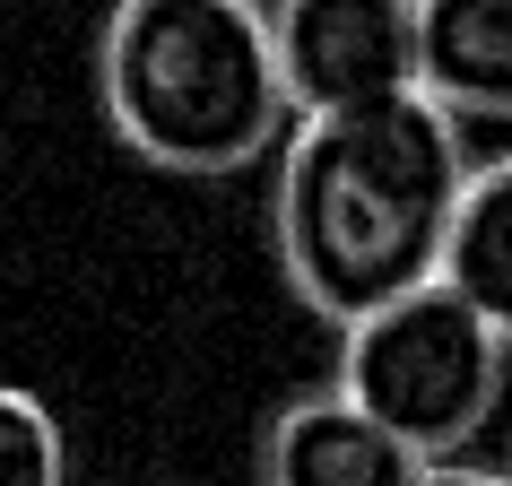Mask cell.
Wrapping results in <instances>:
<instances>
[{
  "instance_id": "obj_1",
  "label": "cell",
  "mask_w": 512,
  "mask_h": 486,
  "mask_svg": "<svg viewBox=\"0 0 512 486\" xmlns=\"http://www.w3.org/2000/svg\"><path fill=\"white\" fill-rule=\"evenodd\" d=\"M469 183L460 122L434 96H382L348 113H304L278 157V270L322 322H365L408 287L443 278L452 209Z\"/></svg>"
},
{
  "instance_id": "obj_2",
  "label": "cell",
  "mask_w": 512,
  "mask_h": 486,
  "mask_svg": "<svg viewBox=\"0 0 512 486\" xmlns=\"http://www.w3.org/2000/svg\"><path fill=\"white\" fill-rule=\"evenodd\" d=\"M96 96L131 157L191 183L243 174L296 122L261 0H113Z\"/></svg>"
},
{
  "instance_id": "obj_3",
  "label": "cell",
  "mask_w": 512,
  "mask_h": 486,
  "mask_svg": "<svg viewBox=\"0 0 512 486\" xmlns=\"http://www.w3.org/2000/svg\"><path fill=\"white\" fill-rule=\"evenodd\" d=\"M504 348L469 304L426 278L400 304L339 330V391L374 417L391 443L426 460H460L504 408Z\"/></svg>"
},
{
  "instance_id": "obj_4",
  "label": "cell",
  "mask_w": 512,
  "mask_h": 486,
  "mask_svg": "<svg viewBox=\"0 0 512 486\" xmlns=\"http://www.w3.org/2000/svg\"><path fill=\"white\" fill-rule=\"evenodd\" d=\"M287 113H348L417 87V0H270Z\"/></svg>"
},
{
  "instance_id": "obj_5",
  "label": "cell",
  "mask_w": 512,
  "mask_h": 486,
  "mask_svg": "<svg viewBox=\"0 0 512 486\" xmlns=\"http://www.w3.org/2000/svg\"><path fill=\"white\" fill-rule=\"evenodd\" d=\"M426 460L348 400V391H304L261 434V486H417Z\"/></svg>"
},
{
  "instance_id": "obj_6",
  "label": "cell",
  "mask_w": 512,
  "mask_h": 486,
  "mask_svg": "<svg viewBox=\"0 0 512 486\" xmlns=\"http://www.w3.org/2000/svg\"><path fill=\"white\" fill-rule=\"evenodd\" d=\"M417 96L512 122V0H417Z\"/></svg>"
},
{
  "instance_id": "obj_7",
  "label": "cell",
  "mask_w": 512,
  "mask_h": 486,
  "mask_svg": "<svg viewBox=\"0 0 512 486\" xmlns=\"http://www.w3.org/2000/svg\"><path fill=\"white\" fill-rule=\"evenodd\" d=\"M443 287L495 339H512V157L469 165L460 209H452V243H443Z\"/></svg>"
},
{
  "instance_id": "obj_8",
  "label": "cell",
  "mask_w": 512,
  "mask_h": 486,
  "mask_svg": "<svg viewBox=\"0 0 512 486\" xmlns=\"http://www.w3.org/2000/svg\"><path fill=\"white\" fill-rule=\"evenodd\" d=\"M0 486H70V434L18 382H0Z\"/></svg>"
},
{
  "instance_id": "obj_9",
  "label": "cell",
  "mask_w": 512,
  "mask_h": 486,
  "mask_svg": "<svg viewBox=\"0 0 512 486\" xmlns=\"http://www.w3.org/2000/svg\"><path fill=\"white\" fill-rule=\"evenodd\" d=\"M417 486H512V478H495V469H469V460H434V469H417Z\"/></svg>"
}]
</instances>
